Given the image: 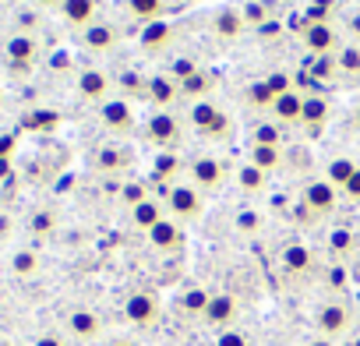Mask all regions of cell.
<instances>
[{
	"mask_svg": "<svg viewBox=\"0 0 360 346\" xmlns=\"http://www.w3.org/2000/svg\"><path fill=\"white\" fill-rule=\"evenodd\" d=\"M166 209H169V219H176L180 226L198 223V219L205 216V195H202L195 184L173 181L169 191H166Z\"/></svg>",
	"mask_w": 360,
	"mask_h": 346,
	"instance_id": "obj_1",
	"label": "cell"
},
{
	"mask_svg": "<svg viewBox=\"0 0 360 346\" xmlns=\"http://www.w3.org/2000/svg\"><path fill=\"white\" fill-rule=\"evenodd\" d=\"M335 191L339 188H332L325 177L321 181H307L304 191H300V212H304V219H321V216L335 212Z\"/></svg>",
	"mask_w": 360,
	"mask_h": 346,
	"instance_id": "obj_2",
	"label": "cell"
},
{
	"mask_svg": "<svg viewBox=\"0 0 360 346\" xmlns=\"http://www.w3.org/2000/svg\"><path fill=\"white\" fill-rule=\"evenodd\" d=\"M124 318H127L131 325H138V328H155L159 318H162V304H159V297H155L152 290H138V293L127 297Z\"/></svg>",
	"mask_w": 360,
	"mask_h": 346,
	"instance_id": "obj_3",
	"label": "cell"
},
{
	"mask_svg": "<svg viewBox=\"0 0 360 346\" xmlns=\"http://www.w3.org/2000/svg\"><path fill=\"white\" fill-rule=\"evenodd\" d=\"M145 134H148V141L155 145V148H162V152H173L176 145H180V120L169 113V110H155L152 117H148V124H145Z\"/></svg>",
	"mask_w": 360,
	"mask_h": 346,
	"instance_id": "obj_4",
	"label": "cell"
},
{
	"mask_svg": "<svg viewBox=\"0 0 360 346\" xmlns=\"http://www.w3.org/2000/svg\"><path fill=\"white\" fill-rule=\"evenodd\" d=\"M314 325H318V332H321L325 339H339V335L349 332V325H353V311H349V304H342V300H328V304L318 307Z\"/></svg>",
	"mask_w": 360,
	"mask_h": 346,
	"instance_id": "obj_5",
	"label": "cell"
},
{
	"mask_svg": "<svg viewBox=\"0 0 360 346\" xmlns=\"http://www.w3.org/2000/svg\"><path fill=\"white\" fill-rule=\"evenodd\" d=\"M188 177L191 184L205 195V191H219L226 184V166L216 155H198L195 162H188Z\"/></svg>",
	"mask_w": 360,
	"mask_h": 346,
	"instance_id": "obj_6",
	"label": "cell"
},
{
	"mask_svg": "<svg viewBox=\"0 0 360 346\" xmlns=\"http://www.w3.org/2000/svg\"><path fill=\"white\" fill-rule=\"evenodd\" d=\"M304 46H307V53H314V57H335L339 50H342V43H339V32L332 29V22H321V25H307L304 22Z\"/></svg>",
	"mask_w": 360,
	"mask_h": 346,
	"instance_id": "obj_7",
	"label": "cell"
},
{
	"mask_svg": "<svg viewBox=\"0 0 360 346\" xmlns=\"http://www.w3.org/2000/svg\"><path fill=\"white\" fill-rule=\"evenodd\" d=\"M173 39H176V25H169V22L162 18V22H152V25H145V29H141L138 46H141V53L159 57V53H166V50L173 46Z\"/></svg>",
	"mask_w": 360,
	"mask_h": 346,
	"instance_id": "obj_8",
	"label": "cell"
},
{
	"mask_svg": "<svg viewBox=\"0 0 360 346\" xmlns=\"http://www.w3.org/2000/svg\"><path fill=\"white\" fill-rule=\"evenodd\" d=\"M237 314H240V304H237V297L233 293H212V300H209V307H205V321L212 325V328H219V332H226L233 321H237Z\"/></svg>",
	"mask_w": 360,
	"mask_h": 346,
	"instance_id": "obj_9",
	"label": "cell"
},
{
	"mask_svg": "<svg viewBox=\"0 0 360 346\" xmlns=\"http://www.w3.org/2000/svg\"><path fill=\"white\" fill-rule=\"evenodd\" d=\"M148 241L162 255H180V251H184V226H180L176 219H159L148 230Z\"/></svg>",
	"mask_w": 360,
	"mask_h": 346,
	"instance_id": "obj_10",
	"label": "cell"
},
{
	"mask_svg": "<svg viewBox=\"0 0 360 346\" xmlns=\"http://www.w3.org/2000/svg\"><path fill=\"white\" fill-rule=\"evenodd\" d=\"M60 18H64L68 29L85 32L89 25L99 22V0H64V4H60Z\"/></svg>",
	"mask_w": 360,
	"mask_h": 346,
	"instance_id": "obj_11",
	"label": "cell"
},
{
	"mask_svg": "<svg viewBox=\"0 0 360 346\" xmlns=\"http://www.w3.org/2000/svg\"><path fill=\"white\" fill-rule=\"evenodd\" d=\"M117 43H120V29L110 22H96L82 32V46L89 53H110V50H117Z\"/></svg>",
	"mask_w": 360,
	"mask_h": 346,
	"instance_id": "obj_12",
	"label": "cell"
},
{
	"mask_svg": "<svg viewBox=\"0 0 360 346\" xmlns=\"http://www.w3.org/2000/svg\"><path fill=\"white\" fill-rule=\"evenodd\" d=\"M148 99H152V106L155 110H169L176 99H184V96H180V82L166 71V75H152L148 78V92H145Z\"/></svg>",
	"mask_w": 360,
	"mask_h": 346,
	"instance_id": "obj_13",
	"label": "cell"
},
{
	"mask_svg": "<svg viewBox=\"0 0 360 346\" xmlns=\"http://www.w3.org/2000/svg\"><path fill=\"white\" fill-rule=\"evenodd\" d=\"M99 120H103L110 131H117V134H127V131L134 127L131 103H127V99H106V103H99Z\"/></svg>",
	"mask_w": 360,
	"mask_h": 346,
	"instance_id": "obj_14",
	"label": "cell"
},
{
	"mask_svg": "<svg viewBox=\"0 0 360 346\" xmlns=\"http://www.w3.org/2000/svg\"><path fill=\"white\" fill-rule=\"evenodd\" d=\"M78 96L82 99H92V103H106L110 99V78H106V71L85 68L78 75Z\"/></svg>",
	"mask_w": 360,
	"mask_h": 346,
	"instance_id": "obj_15",
	"label": "cell"
},
{
	"mask_svg": "<svg viewBox=\"0 0 360 346\" xmlns=\"http://www.w3.org/2000/svg\"><path fill=\"white\" fill-rule=\"evenodd\" d=\"M68 328H71L75 339L89 342V339H96V335L103 332V318H99L96 311H89V307H78V311L68 314Z\"/></svg>",
	"mask_w": 360,
	"mask_h": 346,
	"instance_id": "obj_16",
	"label": "cell"
},
{
	"mask_svg": "<svg viewBox=\"0 0 360 346\" xmlns=\"http://www.w3.org/2000/svg\"><path fill=\"white\" fill-rule=\"evenodd\" d=\"M36 53H39V39H36L32 32H15V36L8 39V60H11V64L29 68V64L36 60Z\"/></svg>",
	"mask_w": 360,
	"mask_h": 346,
	"instance_id": "obj_17",
	"label": "cell"
},
{
	"mask_svg": "<svg viewBox=\"0 0 360 346\" xmlns=\"http://www.w3.org/2000/svg\"><path fill=\"white\" fill-rule=\"evenodd\" d=\"M244 29H248V22H244V15H240L237 8H223V11H216V18H212V32H216L223 43H233Z\"/></svg>",
	"mask_w": 360,
	"mask_h": 346,
	"instance_id": "obj_18",
	"label": "cell"
},
{
	"mask_svg": "<svg viewBox=\"0 0 360 346\" xmlns=\"http://www.w3.org/2000/svg\"><path fill=\"white\" fill-rule=\"evenodd\" d=\"M300 113H304V92H283L276 103H272V120L276 124H300Z\"/></svg>",
	"mask_w": 360,
	"mask_h": 346,
	"instance_id": "obj_19",
	"label": "cell"
},
{
	"mask_svg": "<svg viewBox=\"0 0 360 346\" xmlns=\"http://www.w3.org/2000/svg\"><path fill=\"white\" fill-rule=\"evenodd\" d=\"M124 8L141 25H152V22H162L166 18V0H124Z\"/></svg>",
	"mask_w": 360,
	"mask_h": 346,
	"instance_id": "obj_20",
	"label": "cell"
},
{
	"mask_svg": "<svg viewBox=\"0 0 360 346\" xmlns=\"http://www.w3.org/2000/svg\"><path fill=\"white\" fill-rule=\"evenodd\" d=\"M283 269L293 272V276L311 272V269H314V251H311L307 244H290V248L283 251Z\"/></svg>",
	"mask_w": 360,
	"mask_h": 346,
	"instance_id": "obj_21",
	"label": "cell"
},
{
	"mask_svg": "<svg viewBox=\"0 0 360 346\" xmlns=\"http://www.w3.org/2000/svg\"><path fill=\"white\" fill-rule=\"evenodd\" d=\"M328 120V99L321 92H307L304 96V113H300V124L307 127H321Z\"/></svg>",
	"mask_w": 360,
	"mask_h": 346,
	"instance_id": "obj_22",
	"label": "cell"
},
{
	"mask_svg": "<svg viewBox=\"0 0 360 346\" xmlns=\"http://www.w3.org/2000/svg\"><path fill=\"white\" fill-rule=\"evenodd\" d=\"M223 110L212 103V99H198V103H191V110H188V120H191V127L198 131V134H205L212 124H216V117H219Z\"/></svg>",
	"mask_w": 360,
	"mask_h": 346,
	"instance_id": "obj_23",
	"label": "cell"
},
{
	"mask_svg": "<svg viewBox=\"0 0 360 346\" xmlns=\"http://www.w3.org/2000/svg\"><path fill=\"white\" fill-rule=\"evenodd\" d=\"M248 162L258 166L262 173H276V169L283 166V148H276V145H251Z\"/></svg>",
	"mask_w": 360,
	"mask_h": 346,
	"instance_id": "obj_24",
	"label": "cell"
},
{
	"mask_svg": "<svg viewBox=\"0 0 360 346\" xmlns=\"http://www.w3.org/2000/svg\"><path fill=\"white\" fill-rule=\"evenodd\" d=\"M212 85H216V82H212V75H209L205 68H198V71H195L191 78H184V82H180V96H184V99H195V103H198V99H209Z\"/></svg>",
	"mask_w": 360,
	"mask_h": 346,
	"instance_id": "obj_25",
	"label": "cell"
},
{
	"mask_svg": "<svg viewBox=\"0 0 360 346\" xmlns=\"http://www.w3.org/2000/svg\"><path fill=\"white\" fill-rule=\"evenodd\" d=\"M131 219H134V226H138V230H145V233H148V230H152L159 219H166V216H162V205H159L155 198H145L141 205H134V209H131Z\"/></svg>",
	"mask_w": 360,
	"mask_h": 346,
	"instance_id": "obj_26",
	"label": "cell"
},
{
	"mask_svg": "<svg viewBox=\"0 0 360 346\" xmlns=\"http://www.w3.org/2000/svg\"><path fill=\"white\" fill-rule=\"evenodd\" d=\"M353 173H356V162L353 159H346V155H335L332 162H328V169H325V181L332 184V188H346L349 184V177H353Z\"/></svg>",
	"mask_w": 360,
	"mask_h": 346,
	"instance_id": "obj_27",
	"label": "cell"
},
{
	"mask_svg": "<svg viewBox=\"0 0 360 346\" xmlns=\"http://www.w3.org/2000/svg\"><path fill=\"white\" fill-rule=\"evenodd\" d=\"M237 184H240V191L244 195H262L265 191V184H269V173H262L258 166H240V173H237Z\"/></svg>",
	"mask_w": 360,
	"mask_h": 346,
	"instance_id": "obj_28",
	"label": "cell"
},
{
	"mask_svg": "<svg viewBox=\"0 0 360 346\" xmlns=\"http://www.w3.org/2000/svg\"><path fill=\"white\" fill-rule=\"evenodd\" d=\"M251 145H276V148H283V127H279L276 120H262V124H255V131H251Z\"/></svg>",
	"mask_w": 360,
	"mask_h": 346,
	"instance_id": "obj_29",
	"label": "cell"
},
{
	"mask_svg": "<svg viewBox=\"0 0 360 346\" xmlns=\"http://www.w3.org/2000/svg\"><path fill=\"white\" fill-rule=\"evenodd\" d=\"M272 103H276V92L265 85V78L248 85V106H251V110H269V113H272Z\"/></svg>",
	"mask_w": 360,
	"mask_h": 346,
	"instance_id": "obj_30",
	"label": "cell"
},
{
	"mask_svg": "<svg viewBox=\"0 0 360 346\" xmlns=\"http://www.w3.org/2000/svg\"><path fill=\"white\" fill-rule=\"evenodd\" d=\"M209 300H212V293H209V290H202V286H191L184 297H180V307H184L188 314H205Z\"/></svg>",
	"mask_w": 360,
	"mask_h": 346,
	"instance_id": "obj_31",
	"label": "cell"
},
{
	"mask_svg": "<svg viewBox=\"0 0 360 346\" xmlns=\"http://www.w3.org/2000/svg\"><path fill=\"white\" fill-rule=\"evenodd\" d=\"M335 64H339V71H346V75H356V78H360V46H356V43L342 46V50L335 53Z\"/></svg>",
	"mask_w": 360,
	"mask_h": 346,
	"instance_id": "obj_32",
	"label": "cell"
},
{
	"mask_svg": "<svg viewBox=\"0 0 360 346\" xmlns=\"http://www.w3.org/2000/svg\"><path fill=\"white\" fill-rule=\"evenodd\" d=\"M39 269V255L36 251H15V258H11V272L15 276H32Z\"/></svg>",
	"mask_w": 360,
	"mask_h": 346,
	"instance_id": "obj_33",
	"label": "cell"
},
{
	"mask_svg": "<svg viewBox=\"0 0 360 346\" xmlns=\"http://www.w3.org/2000/svg\"><path fill=\"white\" fill-rule=\"evenodd\" d=\"M176 166H180V159H176L173 152H162V155L155 159V173H159V177H166L169 184H173V177H176Z\"/></svg>",
	"mask_w": 360,
	"mask_h": 346,
	"instance_id": "obj_34",
	"label": "cell"
},
{
	"mask_svg": "<svg viewBox=\"0 0 360 346\" xmlns=\"http://www.w3.org/2000/svg\"><path fill=\"white\" fill-rule=\"evenodd\" d=\"M265 85H269L272 92H276V99H279L283 92H293V78H290L286 71H272V75L265 78Z\"/></svg>",
	"mask_w": 360,
	"mask_h": 346,
	"instance_id": "obj_35",
	"label": "cell"
},
{
	"mask_svg": "<svg viewBox=\"0 0 360 346\" xmlns=\"http://www.w3.org/2000/svg\"><path fill=\"white\" fill-rule=\"evenodd\" d=\"M230 127H233V120H230L226 113H219V117H216V124H212L202 138H209V141H223V138H230Z\"/></svg>",
	"mask_w": 360,
	"mask_h": 346,
	"instance_id": "obj_36",
	"label": "cell"
},
{
	"mask_svg": "<svg viewBox=\"0 0 360 346\" xmlns=\"http://www.w3.org/2000/svg\"><path fill=\"white\" fill-rule=\"evenodd\" d=\"M335 71H339L335 57H314V64H311V78H332Z\"/></svg>",
	"mask_w": 360,
	"mask_h": 346,
	"instance_id": "obj_37",
	"label": "cell"
},
{
	"mask_svg": "<svg viewBox=\"0 0 360 346\" xmlns=\"http://www.w3.org/2000/svg\"><path fill=\"white\" fill-rule=\"evenodd\" d=\"M195 71H198V64H195L191 57H180V60H173V64H169V75H173L176 82H184V78H191Z\"/></svg>",
	"mask_w": 360,
	"mask_h": 346,
	"instance_id": "obj_38",
	"label": "cell"
},
{
	"mask_svg": "<svg viewBox=\"0 0 360 346\" xmlns=\"http://www.w3.org/2000/svg\"><path fill=\"white\" fill-rule=\"evenodd\" d=\"M328 248H332V255H346V251L353 248V233H349V230H335V233L328 237Z\"/></svg>",
	"mask_w": 360,
	"mask_h": 346,
	"instance_id": "obj_39",
	"label": "cell"
},
{
	"mask_svg": "<svg viewBox=\"0 0 360 346\" xmlns=\"http://www.w3.org/2000/svg\"><path fill=\"white\" fill-rule=\"evenodd\" d=\"M216 346H251V339L244 332H237V328H226V332L216 335Z\"/></svg>",
	"mask_w": 360,
	"mask_h": 346,
	"instance_id": "obj_40",
	"label": "cell"
},
{
	"mask_svg": "<svg viewBox=\"0 0 360 346\" xmlns=\"http://www.w3.org/2000/svg\"><path fill=\"white\" fill-rule=\"evenodd\" d=\"M240 15H244V22H248V25H265V18H269V11L258 4V0H255V4H244V11H240Z\"/></svg>",
	"mask_w": 360,
	"mask_h": 346,
	"instance_id": "obj_41",
	"label": "cell"
},
{
	"mask_svg": "<svg viewBox=\"0 0 360 346\" xmlns=\"http://www.w3.org/2000/svg\"><path fill=\"white\" fill-rule=\"evenodd\" d=\"M127 159H124V152H117V148H103L99 152V166L103 169H117V166H124Z\"/></svg>",
	"mask_w": 360,
	"mask_h": 346,
	"instance_id": "obj_42",
	"label": "cell"
},
{
	"mask_svg": "<svg viewBox=\"0 0 360 346\" xmlns=\"http://www.w3.org/2000/svg\"><path fill=\"white\" fill-rule=\"evenodd\" d=\"M145 198H148V191H145V184H127V188H124V202H127L131 209H134V205H141Z\"/></svg>",
	"mask_w": 360,
	"mask_h": 346,
	"instance_id": "obj_43",
	"label": "cell"
},
{
	"mask_svg": "<svg viewBox=\"0 0 360 346\" xmlns=\"http://www.w3.org/2000/svg\"><path fill=\"white\" fill-rule=\"evenodd\" d=\"M342 195H346L349 202H356V205H360V166H356V173L349 177V184L342 188Z\"/></svg>",
	"mask_w": 360,
	"mask_h": 346,
	"instance_id": "obj_44",
	"label": "cell"
},
{
	"mask_svg": "<svg viewBox=\"0 0 360 346\" xmlns=\"http://www.w3.org/2000/svg\"><path fill=\"white\" fill-rule=\"evenodd\" d=\"M262 226V216L258 212H244L240 216V230H258Z\"/></svg>",
	"mask_w": 360,
	"mask_h": 346,
	"instance_id": "obj_45",
	"label": "cell"
},
{
	"mask_svg": "<svg viewBox=\"0 0 360 346\" xmlns=\"http://www.w3.org/2000/svg\"><path fill=\"white\" fill-rule=\"evenodd\" d=\"M32 346H68V342H64V339H60L57 332H46V335H39V339H36Z\"/></svg>",
	"mask_w": 360,
	"mask_h": 346,
	"instance_id": "obj_46",
	"label": "cell"
},
{
	"mask_svg": "<svg viewBox=\"0 0 360 346\" xmlns=\"http://www.w3.org/2000/svg\"><path fill=\"white\" fill-rule=\"evenodd\" d=\"M32 226H36V233H46V230H50V219H46V216H36Z\"/></svg>",
	"mask_w": 360,
	"mask_h": 346,
	"instance_id": "obj_47",
	"label": "cell"
},
{
	"mask_svg": "<svg viewBox=\"0 0 360 346\" xmlns=\"http://www.w3.org/2000/svg\"><path fill=\"white\" fill-rule=\"evenodd\" d=\"M36 4H39V8H57V11H60L64 0H36Z\"/></svg>",
	"mask_w": 360,
	"mask_h": 346,
	"instance_id": "obj_48",
	"label": "cell"
},
{
	"mask_svg": "<svg viewBox=\"0 0 360 346\" xmlns=\"http://www.w3.org/2000/svg\"><path fill=\"white\" fill-rule=\"evenodd\" d=\"M349 29H353V36L360 39V15H353V18H349Z\"/></svg>",
	"mask_w": 360,
	"mask_h": 346,
	"instance_id": "obj_49",
	"label": "cell"
},
{
	"mask_svg": "<svg viewBox=\"0 0 360 346\" xmlns=\"http://www.w3.org/2000/svg\"><path fill=\"white\" fill-rule=\"evenodd\" d=\"M110 346H134V342H127V339H113Z\"/></svg>",
	"mask_w": 360,
	"mask_h": 346,
	"instance_id": "obj_50",
	"label": "cell"
},
{
	"mask_svg": "<svg viewBox=\"0 0 360 346\" xmlns=\"http://www.w3.org/2000/svg\"><path fill=\"white\" fill-rule=\"evenodd\" d=\"M346 346H360V335H356V339H349V342H346Z\"/></svg>",
	"mask_w": 360,
	"mask_h": 346,
	"instance_id": "obj_51",
	"label": "cell"
},
{
	"mask_svg": "<svg viewBox=\"0 0 360 346\" xmlns=\"http://www.w3.org/2000/svg\"><path fill=\"white\" fill-rule=\"evenodd\" d=\"M0 346H18V342H0Z\"/></svg>",
	"mask_w": 360,
	"mask_h": 346,
	"instance_id": "obj_52",
	"label": "cell"
},
{
	"mask_svg": "<svg viewBox=\"0 0 360 346\" xmlns=\"http://www.w3.org/2000/svg\"><path fill=\"white\" fill-rule=\"evenodd\" d=\"M356 124H360V110H356Z\"/></svg>",
	"mask_w": 360,
	"mask_h": 346,
	"instance_id": "obj_53",
	"label": "cell"
},
{
	"mask_svg": "<svg viewBox=\"0 0 360 346\" xmlns=\"http://www.w3.org/2000/svg\"><path fill=\"white\" fill-rule=\"evenodd\" d=\"M318 346H325V342H318Z\"/></svg>",
	"mask_w": 360,
	"mask_h": 346,
	"instance_id": "obj_54",
	"label": "cell"
}]
</instances>
